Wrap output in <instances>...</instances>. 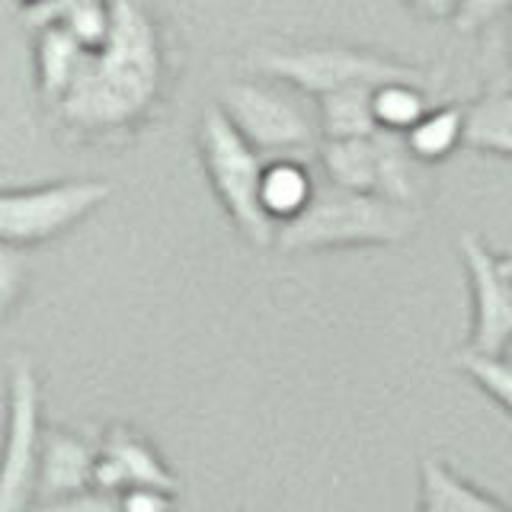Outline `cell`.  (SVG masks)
<instances>
[{
	"instance_id": "obj_22",
	"label": "cell",
	"mask_w": 512,
	"mask_h": 512,
	"mask_svg": "<svg viewBox=\"0 0 512 512\" xmlns=\"http://www.w3.org/2000/svg\"><path fill=\"white\" fill-rule=\"evenodd\" d=\"M32 512H122V496H112L103 490H84L74 496H61L52 503L32 506Z\"/></svg>"
},
{
	"instance_id": "obj_30",
	"label": "cell",
	"mask_w": 512,
	"mask_h": 512,
	"mask_svg": "<svg viewBox=\"0 0 512 512\" xmlns=\"http://www.w3.org/2000/svg\"><path fill=\"white\" fill-rule=\"evenodd\" d=\"M509 512H512V509H509Z\"/></svg>"
},
{
	"instance_id": "obj_6",
	"label": "cell",
	"mask_w": 512,
	"mask_h": 512,
	"mask_svg": "<svg viewBox=\"0 0 512 512\" xmlns=\"http://www.w3.org/2000/svg\"><path fill=\"white\" fill-rule=\"evenodd\" d=\"M112 196L103 180H61L0 192V244L29 250L68 234Z\"/></svg>"
},
{
	"instance_id": "obj_11",
	"label": "cell",
	"mask_w": 512,
	"mask_h": 512,
	"mask_svg": "<svg viewBox=\"0 0 512 512\" xmlns=\"http://www.w3.org/2000/svg\"><path fill=\"white\" fill-rule=\"evenodd\" d=\"M96 452H100V445H90L84 436H77L71 429H45L36 506L93 490Z\"/></svg>"
},
{
	"instance_id": "obj_3",
	"label": "cell",
	"mask_w": 512,
	"mask_h": 512,
	"mask_svg": "<svg viewBox=\"0 0 512 512\" xmlns=\"http://www.w3.org/2000/svg\"><path fill=\"white\" fill-rule=\"evenodd\" d=\"M196 148L215 199L221 202L224 215L240 231V237L260 250L276 247L279 228L266 218L260 202L266 157L237 132L218 103L202 112L196 128Z\"/></svg>"
},
{
	"instance_id": "obj_10",
	"label": "cell",
	"mask_w": 512,
	"mask_h": 512,
	"mask_svg": "<svg viewBox=\"0 0 512 512\" xmlns=\"http://www.w3.org/2000/svg\"><path fill=\"white\" fill-rule=\"evenodd\" d=\"M93 487L112 496H122L138 487L176 490V477L141 432L112 423L100 442V452H96Z\"/></svg>"
},
{
	"instance_id": "obj_2",
	"label": "cell",
	"mask_w": 512,
	"mask_h": 512,
	"mask_svg": "<svg viewBox=\"0 0 512 512\" xmlns=\"http://www.w3.org/2000/svg\"><path fill=\"white\" fill-rule=\"evenodd\" d=\"M420 228V212L368 192H352L317 183L314 202L298 221L279 228L276 247L282 253H320L349 247H394Z\"/></svg>"
},
{
	"instance_id": "obj_23",
	"label": "cell",
	"mask_w": 512,
	"mask_h": 512,
	"mask_svg": "<svg viewBox=\"0 0 512 512\" xmlns=\"http://www.w3.org/2000/svg\"><path fill=\"white\" fill-rule=\"evenodd\" d=\"M122 512H176V496L173 490L138 487L122 493Z\"/></svg>"
},
{
	"instance_id": "obj_7",
	"label": "cell",
	"mask_w": 512,
	"mask_h": 512,
	"mask_svg": "<svg viewBox=\"0 0 512 512\" xmlns=\"http://www.w3.org/2000/svg\"><path fill=\"white\" fill-rule=\"evenodd\" d=\"M320 167L333 186L352 192H368L400 205H420V173L404 135L375 132L368 138L324 141L320 144Z\"/></svg>"
},
{
	"instance_id": "obj_29",
	"label": "cell",
	"mask_w": 512,
	"mask_h": 512,
	"mask_svg": "<svg viewBox=\"0 0 512 512\" xmlns=\"http://www.w3.org/2000/svg\"><path fill=\"white\" fill-rule=\"evenodd\" d=\"M452 4H458V0H452Z\"/></svg>"
},
{
	"instance_id": "obj_1",
	"label": "cell",
	"mask_w": 512,
	"mask_h": 512,
	"mask_svg": "<svg viewBox=\"0 0 512 512\" xmlns=\"http://www.w3.org/2000/svg\"><path fill=\"white\" fill-rule=\"evenodd\" d=\"M170 42L148 0H112L109 42L87 52L55 122L80 141H122L154 119L170 90Z\"/></svg>"
},
{
	"instance_id": "obj_28",
	"label": "cell",
	"mask_w": 512,
	"mask_h": 512,
	"mask_svg": "<svg viewBox=\"0 0 512 512\" xmlns=\"http://www.w3.org/2000/svg\"><path fill=\"white\" fill-rule=\"evenodd\" d=\"M506 260H509V272H512V256H506Z\"/></svg>"
},
{
	"instance_id": "obj_13",
	"label": "cell",
	"mask_w": 512,
	"mask_h": 512,
	"mask_svg": "<svg viewBox=\"0 0 512 512\" xmlns=\"http://www.w3.org/2000/svg\"><path fill=\"white\" fill-rule=\"evenodd\" d=\"M314 192H317V180L301 157L266 160L260 202H263L266 218L276 224V228H285V224L298 221L308 212V205L314 202Z\"/></svg>"
},
{
	"instance_id": "obj_17",
	"label": "cell",
	"mask_w": 512,
	"mask_h": 512,
	"mask_svg": "<svg viewBox=\"0 0 512 512\" xmlns=\"http://www.w3.org/2000/svg\"><path fill=\"white\" fill-rule=\"evenodd\" d=\"M464 125L468 109L461 106H436L404 135L416 164H442L464 144Z\"/></svg>"
},
{
	"instance_id": "obj_19",
	"label": "cell",
	"mask_w": 512,
	"mask_h": 512,
	"mask_svg": "<svg viewBox=\"0 0 512 512\" xmlns=\"http://www.w3.org/2000/svg\"><path fill=\"white\" fill-rule=\"evenodd\" d=\"M455 365L468 375L480 391L493 397L512 416V362L503 356H480V352L464 349L455 356Z\"/></svg>"
},
{
	"instance_id": "obj_27",
	"label": "cell",
	"mask_w": 512,
	"mask_h": 512,
	"mask_svg": "<svg viewBox=\"0 0 512 512\" xmlns=\"http://www.w3.org/2000/svg\"><path fill=\"white\" fill-rule=\"evenodd\" d=\"M503 359H509V362H512V340H509V346H506V352H503Z\"/></svg>"
},
{
	"instance_id": "obj_8",
	"label": "cell",
	"mask_w": 512,
	"mask_h": 512,
	"mask_svg": "<svg viewBox=\"0 0 512 512\" xmlns=\"http://www.w3.org/2000/svg\"><path fill=\"white\" fill-rule=\"evenodd\" d=\"M7 410V442L4 461H0V512H32V506H36L45 426L42 384L29 356H16L10 365Z\"/></svg>"
},
{
	"instance_id": "obj_4",
	"label": "cell",
	"mask_w": 512,
	"mask_h": 512,
	"mask_svg": "<svg viewBox=\"0 0 512 512\" xmlns=\"http://www.w3.org/2000/svg\"><path fill=\"white\" fill-rule=\"evenodd\" d=\"M250 64L260 74L282 80L304 96H327L352 84H416L429 87V71L384 58L378 52L349 45H288V48H260L250 55Z\"/></svg>"
},
{
	"instance_id": "obj_9",
	"label": "cell",
	"mask_w": 512,
	"mask_h": 512,
	"mask_svg": "<svg viewBox=\"0 0 512 512\" xmlns=\"http://www.w3.org/2000/svg\"><path fill=\"white\" fill-rule=\"evenodd\" d=\"M458 253L471 285L468 346L480 356H503L512 340V272L506 256H496L477 234H461Z\"/></svg>"
},
{
	"instance_id": "obj_26",
	"label": "cell",
	"mask_w": 512,
	"mask_h": 512,
	"mask_svg": "<svg viewBox=\"0 0 512 512\" xmlns=\"http://www.w3.org/2000/svg\"><path fill=\"white\" fill-rule=\"evenodd\" d=\"M20 4H23V13H26V10H42V7L52 4V0H20Z\"/></svg>"
},
{
	"instance_id": "obj_5",
	"label": "cell",
	"mask_w": 512,
	"mask_h": 512,
	"mask_svg": "<svg viewBox=\"0 0 512 512\" xmlns=\"http://www.w3.org/2000/svg\"><path fill=\"white\" fill-rule=\"evenodd\" d=\"M301 96L282 80L244 77L221 90L218 106L263 157H301L324 144L320 119Z\"/></svg>"
},
{
	"instance_id": "obj_25",
	"label": "cell",
	"mask_w": 512,
	"mask_h": 512,
	"mask_svg": "<svg viewBox=\"0 0 512 512\" xmlns=\"http://www.w3.org/2000/svg\"><path fill=\"white\" fill-rule=\"evenodd\" d=\"M404 4L413 10V13H420L426 16V20H452V13H455V4L452 0H404Z\"/></svg>"
},
{
	"instance_id": "obj_14",
	"label": "cell",
	"mask_w": 512,
	"mask_h": 512,
	"mask_svg": "<svg viewBox=\"0 0 512 512\" xmlns=\"http://www.w3.org/2000/svg\"><path fill=\"white\" fill-rule=\"evenodd\" d=\"M420 512H509V506L455 474L442 458H423Z\"/></svg>"
},
{
	"instance_id": "obj_21",
	"label": "cell",
	"mask_w": 512,
	"mask_h": 512,
	"mask_svg": "<svg viewBox=\"0 0 512 512\" xmlns=\"http://www.w3.org/2000/svg\"><path fill=\"white\" fill-rule=\"evenodd\" d=\"M512 13V0H458L452 23L458 32H477Z\"/></svg>"
},
{
	"instance_id": "obj_20",
	"label": "cell",
	"mask_w": 512,
	"mask_h": 512,
	"mask_svg": "<svg viewBox=\"0 0 512 512\" xmlns=\"http://www.w3.org/2000/svg\"><path fill=\"white\" fill-rule=\"evenodd\" d=\"M23 250L0 244V311L7 317L16 311V304L26 298V282H29V269L23 263Z\"/></svg>"
},
{
	"instance_id": "obj_15",
	"label": "cell",
	"mask_w": 512,
	"mask_h": 512,
	"mask_svg": "<svg viewBox=\"0 0 512 512\" xmlns=\"http://www.w3.org/2000/svg\"><path fill=\"white\" fill-rule=\"evenodd\" d=\"M375 87L352 84L343 90H333L317 100V119L324 141H349V138H368L381 132L372 109Z\"/></svg>"
},
{
	"instance_id": "obj_24",
	"label": "cell",
	"mask_w": 512,
	"mask_h": 512,
	"mask_svg": "<svg viewBox=\"0 0 512 512\" xmlns=\"http://www.w3.org/2000/svg\"><path fill=\"white\" fill-rule=\"evenodd\" d=\"M84 4H93V0H52V4L42 7V10H26V13H23V20L39 32V29H45V26L61 23L64 16L74 13L77 7H84Z\"/></svg>"
},
{
	"instance_id": "obj_12",
	"label": "cell",
	"mask_w": 512,
	"mask_h": 512,
	"mask_svg": "<svg viewBox=\"0 0 512 512\" xmlns=\"http://www.w3.org/2000/svg\"><path fill=\"white\" fill-rule=\"evenodd\" d=\"M87 48L80 45L64 26H45L36 32V90L48 109H58L64 96L71 93L80 74Z\"/></svg>"
},
{
	"instance_id": "obj_18",
	"label": "cell",
	"mask_w": 512,
	"mask_h": 512,
	"mask_svg": "<svg viewBox=\"0 0 512 512\" xmlns=\"http://www.w3.org/2000/svg\"><path fill=\"white\" fill-rule=\"evenodd\" d=\"M375 122L381 132L407 135L410 128L429 112L426 90L416 84H381L372 96Z\"/></svg>"
},
{
	"instance_id": "obj_16",
	"label": "cell",
	"mask_w": 512,
	"mask_h": 512,
	"mask_svg": "<svg viewBox=\"0 0 512 512\" xmlns=\"http://www.w3.org/2000/svg\"><path fill=\"white\" fill-rule=\"evenodd\" d=\"M464 148L512 160V90H490L468 106Z\"/></svg>"
}]
</instances>
